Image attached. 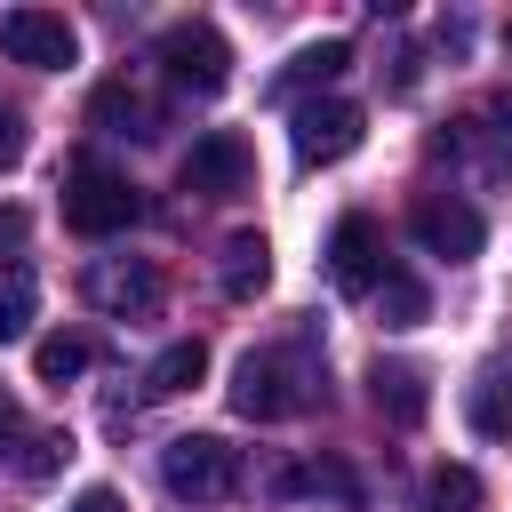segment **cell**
Here are the masks:
<instances>
[{
  "instance_id": "cell-1",
  "label": "cell",
  "mask_w": 512,
  "mask_h": 512,
  "mask_svg": "<svg viewBox=\"0 0 512 512\" xmlns=\"http://www.w3.org/2000/svg\"><path fill=\"white\" fill-rule=\"evenodd\" d=\"M320 400V352L312 344H264L232 368V408L256 416V424H280V416H304Z\"/></svg>"
},
{
  "instance_id": "cell-2",
  "label": "cell",
  "mask_w": 512,
  "mask_h": 512,
  "mask_svg": "<svg viewBox=\"0 0 512 512\" xmlns=\"http://www.w3.org/2000/svg\"><path fill=\"white\" fill-rule=\"evenodd\" d=\"M144 216V200H136V184L112 168V160H72V176H64V224L80 232V240H112V232H128Z\"/></svg>"
},
{
  "instance_id": "cell-3",
  "label": "cell",
  "mask_w": 512,
  "mask_h": 512,
  "mask_svg": "<svg viewBox=\"0 0 512 512\" xmlns=\"http://www.w3.org/2000/svg\"><path fill=\"white\" fill-rule=\"evenodd\" d=\"M160 480H168V496L176 504H224V496H240V448L232 440H216V432H184V440H168L160 448Z\"/></svg>"
},
{
  "instance_id": "cell-4",
  "label": "cell",
  "mask_w": 512,
  "mask_h": 512,
  "mask_svg": "<svg viewBox=\"0 0 512 512\" xmlns=\"http://www.w3.org/2000/svg\"><path fill=\"white\" fill-rule=\"evenodd\" d=\"M80 296H88L104 320H160L168 280H160L152 256H96V264L80 272Z\"/></svg>"
},
{
  "instance_id": "cell-5",
  "label": "cell",
  "mask_w": 512,
  "mask_h": 512,
  "mask_svg": "<svg viewBox=\"0 0 512 512\" xmlns=\"http://www.w3.org/2000/svg\"><path fill=\"white\" fill-rule=\"evenodd\" d=\"M160 64H168V80L192 88V96H216V88L232 80V48H224V32L200 24V16H184V24L160 32Z\"/></svg>"
},
{
  "instance_id": "cell-6",
  "label": "cell",
  "mask_w": 512,
  "mask_h": 512,
  "mask_svg": "<svg viewBox=\"0 0 512 512\" xmlns=\"http://www.w3.org/2000/svg\"><path fill=\"white\" fill-rule=\"evenodd\" d=\"M360 128H368V112H360V104H344V96H304V104H296V120H288V136H296V160H304V168H336V160L360 144Z\"/></svg>"
},
{
  "instance_id": "cell-7",
  "label": "cell",
  "mask_w": 512,
  "mask_h": 512,
  "mask_svg": "<svg viewBox=\"0 0 512 512\" xmlns=\"http://www.w3.org/2000/svg\"><path fill=\"white\" fill-rule=\"evenodd\" d=\"M408 232H416V248H424V256H448V264H472V256H480V240H488L480 208H472V200H456V192H424V200L408 208Z\"/></svg>"
},
{
  "instance_id": "cell-8",
  "label": "cell",
  "mask_w": 512,
  "mask_h": 512,
  "mask_svg": "<svg viewBox=\"0 0 512 512\" xmlns=\"http://www.w3.org/2000/svg\"><path fill=\"white\" fill-rule=\"evenodd\" d=\"M0 48H8L16 64H32V72L80 64V32H72L56 8H8V16H0Z\"/></svg>"
},
{
  "instance_id": "cell-9",
  "label": "cell",
  "mask_w": 512,
  "mask_h": 512,
  "mask_svg": "<svg viewBox=\"0 0 512 512\" xmlns=\"http://www.w3.org/2000/svg\"><path fill=\"white\" fill-rule=\"evenodd\" d=\"M184 192L192 200H232V192H248V144L232 136V128H208L192 152H184Z\"/></svg>"
},
{
  "instance_id": "cell-10",
  "label": "cell",
  "mask_w": 512,
  "mask_h": 512,
  "mask_svg": "<svg viewBox=\"0 0 512 512\" xmlns=\"http://www.w3.org/2000/svg\"><path fill=\"white\" fill-rule=\"evenodd\" d=\"M384 272H392V264H384V232H376L368 216H336V232H328V280H336L344 296H368Z\"/></svg>"
},
{
  "instance_id": "cell-11",
  "label": "cell",
  "mask_w": 512,
  "mask_h": 512,
  "mask_svg": "<svg viewBox=\"0 0 512 512\" xmlns=\"http://www.w3.org/2000/svg\"><path fill=\"white\" fill-rule=\"evenodd\" d=\"M368 384H376V408H384L400 432H416V424H424L432 392H424V368H416V360H376V376H368Z\"/></svg>"
},
{
  "instance_id": "cell-12",
  "label": "cell",
  "mask_w": 512,
  "mask_h": 512,
  "mask_svg": "<svg viewBox=\"0 0 512 512\" xmlns=\"http://www.w3.org/2000/svg\"><path fill=\"white\" fill-rule=\"evenodd\" d=\"M344 72H352V40H312V48L288 56V72L272 80V96H304V88H328Z\"/></svg>"
},
{
  "instance_id": "cell-13",
  "label": "cell",
  "mask_w": 512,
  "mask_h": 512,
  "mask_svg": "<svg viewBox=\"0 0 512 512\" xmlns=\"http://www.w3.org/2000/svg\"><path fill=\"white\" fill-rule=\"evenodd\" d=\"M200 376H208V344H200V336H176V344L144 368V400H176V392H192Z\"/></svg>"
},
{
  "instance_id": "cell-14",
  "label": "cell",
  "mask_w": 512,
  "mask_h": 512,
  "mask_svg": "<svg viewBox=\"0 0 512 512\" xmlns=\"http://www.w3.org/2000/svg\"><path fill=\"white\" fill-rule=\"evenodd\" d=\"M464 408H472V432L512 440V368H504V360H496V368H480V384L464 392Z\"/></svg>"
},
{
  "instance_id": "cell-15",
  "label": "cell",
  "mask_w": 512,
  "mask_h": 512,
  "mask_svg": "<svg viewBox=\"0 0 512 512\" xmlns=\"http://www.w3.org/2000/svg\"><path fill=\"white\" fill-rule=\"evenodd\" d=\"M488 136H496V128H480V120H448V136H440V152H448L456 168H472L480 184H496V176H504L512 160H504V152H496Z\"/></svg>"
},
{
  "instance_id": "cell-16",
  "label": "cell",
  "mask_w": 512,
  "mask_h": 512,
  "mask_svg": "<svg viewBox=\"0 0 512 512\" xmlns=\"http://www.w3.org/2000/svg\"><path fill=\"white\" fill-rule=\"evenodd\" d=\"M264 280H272V248H264V232H232V240H224V296L248 304Z\"/></svg>"
},
{
  "instance_id": "cell-17",
  "label": "cell",
  "mask_w": 512,
  "mask_h": 512,
  "mask_svg": "<svg viewBox=\"0 0 512 512\" xmlns=\"http://www.w3.org/2000/svg\"><path fill=\"white\" fill-rule=\"evenodd\" d=\"M88 112H96V128H112V136H152V128H160V120H152V104H144L128 80H104Z\"/></svg>"
},
{
  "instance_id": "cell-18",
  "label": "cell",
  "mask_w": 512,
  "mask_h": 512,
  "mask_svg": "<svg viewBox=\"0 0 512 512\" xmlns=\"http://www.w3.org/2000/svg\"><path fill=\"white\" fill-rule=\"evenodd\" d=\"M264 488H272V496H320V488H328V496H344V504L360 496V488H352V472H344L336 456H320V464H280Z\"/></svg>"
},
{
  "instance_id": "cell-19",
  "label": "cell",
  "mask_w": 512,
  "mask_h": 512,
  "mask_svg": "<svg viewBox=\"0 0 512 512\" xmlns=\"http://www.w3.org/2000/svg\"><path fill=\"white\" fill-rule=\"evenodd\" d=\"M424 512H488V488L472 464H432L424 480Z\"/></svg>"
},
{
  "instance_id": "cell-20",
  "label": "cell",
  "mask_w": 512,
  "mask_h": 512,
  "mask_svg": "<svg viewBox=\"0 0 512 512\" xmlns=\"http://www.w3.org/2000/svg\"><path fill=\"white\" fill-rule=\"evenodd\" d=\"M32 304H40V280H32L24 256H8V264H0V344H16V336L32 328Z\"/></svg>"
},
{
  "instance_id": "cell-21",
  "label": "cell",
  "mask_w": 512,
  "mask_h": 512,
  "mask_svg": "<svg viewBox=\"0 0 512 512\" xmlns=\"http://www.w3.org/2000/svg\"><path fill=\"white\" fill-rule=\"evenodd\" d=\"M32 368H40V384H72V376L88 368V336H72V328L40 336V344H32Z\"/></svg>"
},
{
  "instance_id": "cell-22",
  "label": "cell",
  "mask_w": 512,
  "mask_h": 512,
  "mask_svg": "<svg viewBox=\"0 0 512 512\" xmlns=\"http://www.w3.org/2000/svg\"><path fill=\"white\" fill-rule=\"evenodd\" d=\"M376 296H384V320H392V328H416V320H424V288H416L408 272H384Z\"/></svg>"
},
{
  "instance_id": "cell-23",
  "label": "cell",
  "mask_w": 512,
  "mask_h": 512,
  "mask_svg": "<svg viewBox=\"0 0 512 512\" xmlns=\"http://www.w3.org/2000/svg\"><path fill=\"white\" fill-rule=\"evenodd\" d=\"M64 456H72V440H64V432H24V456H16V472H24V480H48Z\"/></svg>"
},
{
  "instance_id": "cell-24",
  "label": "cell",
  "mask_w": 512,
  "mask_h": 512,
  "mask_svg": "<svg viewBox=\"0 0 512 512\" xmlns=\"http://www.w3.org/2000/svg\"><path fill=\"white\" fill-rule=\"evenodd\" d=\"M24 160V120H16V104H0V168H16Z\"/></svg>"
},
{
  "instance_id": "cell-25",
  "label": "cell",
  "mask_w": 512,
  "mask_h": 512,
  "mask_svg": "<svg viewBox=\"0 0 512 512\" xmlns=\"http://www.w3.org/2000/svg\"><path fill=\"white\" fill-rule=\"evenodd\" d=\"M72 512H128V504H120L112 488H80V496H72Z\"/></svg>"
},
{
  "instance_id": "cell-26",
  "label": "cell",
  "mask_w": 512,
  "mask_h": 512,
  "mask_svg": "<svg viewBox=\"0 0 512 512\" xmlns=\"http://www.w3.org/2000/svg\"><path fill=\"white\" fill-rule=\"evenodd\" d=\"M8 440H24V416H16V400L0 392V456H8Z\"/></svg>"
},
{
  "instance_id": "cell-27",
  "label": "cell",
  "mask_w": 512,
  "mask_h": 512,
  "mask_svg": "<svg viewBox=\"0 0 512 512\" xmlns=\"http://www.w3.org/2000/svg\"><path fill=\"white\" fill-rule=\"evenodd\" d=\"M16 240H24V208H0V264H8Z\"/></svg>"
},
{
  "instance_id": "cell-28",
  "label": "cell",
  "mask_w": 512,
  "mask_h": 512,
  "mask_svg": "<svg viewBox=\"0 0 512 512\" xmlns=\"http://www.w3.org/2000/svg\"><path fill=\"white\" fill-rule=\"evenodd\" d=\"M488 120H504V128H496V136H512V88H504V96H496V104H488Z\"/></svg>"
},
{
  "instance_id": "cell-29",
  "label": "cell",
  "mask_w": 512,
  "mask_h": 512,
  "mask_svg": "<svg viewBox=\"0 0 512 512\" xmlns=\"http://www.w3.org/2000/svg\"><path fill=\"white\" fill-rule=\"evenodd\" d=\"M504 40H512V24H504Z\"/></svg>"
}]
</instances>
